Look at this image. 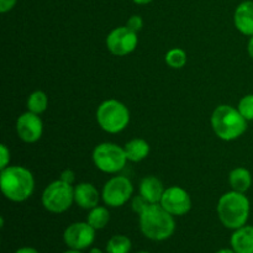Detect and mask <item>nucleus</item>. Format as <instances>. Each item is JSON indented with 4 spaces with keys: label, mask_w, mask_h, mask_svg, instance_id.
<instances>
[{
    "label": "nucleus",
    "mask_w": 253,
    "mask_h": 253,
    "mask_svg": "<svg viewBox=\"0 0 253 253\" xmlns=\"http://www.w3.org/2000/svg\"><path fill=\"white\" fill-rule=\"evenodd\" d=\"M64 244L73 250H85L95 240V229L88 222H74L69 225L63 234Z\"/></svg>",
    "instance_id": "9d476101"
},
{
    "label": "nucleus",
    "mask_w": 253,
    "mask_h": 253,
    "mask_svg": "<svg viewBox=\"0 0 253 253\" xmlns=\"http://www.w3.org/2000/svg\"><path fill=\"white\" fill-rule=\"evenodd\" d=\"M73 202L74 189L72 188V184H68L61 179L47 185L42 194L43 207L54 214H61L68 210Z\"/></svg>",
    "instance_id": "423d86ee"
},
{
    "label": "nucleus",
    "mask_w": 253,
    "mask_h": 253,
    "mask_svg": "<svg viewBox=\"0 0 253 253\" xmlns=\"http://www.w3.org/2000/svg\"><path fill=\"white\" fill-rule=\"evenodd\" d=\"M93 161L101 172L116 173L125 167L127 157L124 148L115 143L105 142L94 148Z\"/></svg>",
    "instance_id": "0eeeda50"
},
{
    "label": "nucleus",
    "mask_w": 253,
    "mask_h": 253,
    "mask_svg": "<svg viewBox=\"0 0 253 253\" xmlns=\"http://www.w3.org/2000/svg\"><path fill=\"white\" fill-rule=\"evenodd\" d=\"M133 193L132 183L128 178L118 175L114 177L104 185L103 200L106 205L111 208L123 207L131 198Z\"/></svg>",
    "instance_id": "6e6552de"
},
{
    "label": "nucleus",
    "mask_w": 253,
    "mask_h": 253,
    "mask_svg": "<svg viewBox=\"0 0 253 253\" xmlns=\"http://www.w3.org/2000/svg\"><path fill=\"white\" fill-rule=\"evenodd\" d=\"M160 204L169 214L182 216V215L189 212L190 208H192V200H190L189 194L184 189L179 187H170L165 190Z\"/></svg>",
    "instance_id": "9b49d317"
},
{
    "label": "nucleus",
    "mask_w": 253,
    "mask_h": 253,
    "mask_svg": "<svg viewBox=\"0 0 253 253\" xmlns=\"http://www.w3.org/2000/svg\"><path fill=\"white\" fill-rule=\"evenodd\" d=\"M16 0H0V11L6 12L14 7Z\"/></svg>",
    "instance_id": "cd10ccee"
},
{
    "label": "nucleus",
    "mask_w": 253,
    "mask_h": 253,
    "mask_svg": "<svg viewBox=\"0 0 253 253\" xmlns=\"http://www.w3.org/2000/svg\"><path fill=\"white\" fill-rule=\"evenodd\" d=\"M126 26H127L130 30H132L133 32H136V34H137L138 31H141V30H142L143 21H142V19H141V16H138V15H133V16H131L130 19H128L127 25H126Z\"/></svg>",
    "instance_id": "393cba45"
},
{
    "label": "nucleus",
    "mask_w": 253,
    "mask_h": 253,
    "mask_svg": "<svg viewBox=\"0 0 253 253\" xmlns=\"http://www.w3.org/2000/svg\"><path fill=\"white\" fill-rule=\"evenodd\" d=\"M126 153V157L128 161L132 162H140V161L145 160L150 153V146L142 138H133V140L128 141L124 147Z\"/></svg>",
    "instance_id": "f3484780"
},
{
    "label": "nucleus",
    "mask_w": 253,
    "mask_h": 253,
    "mask_svg": "<svg viewBox=\"0 0 253 253\" xmlns=\"http://www.w3.org/2000/svg\"><path fill=\"white\" fill-rule=\"evenodd\" d=\"M131 240L124 235H115L106 244L108 253H128L131 251Z\"/></svg>",
    "instance_id": "aec40b11"
},
{
    "label": "nucleus",
    "mask_w": 253,
    "mask_h": 253,
    "mask_svg": "<svg viewBox=\"0 0 253 253\" xmlns=\"http://www.w3.org/2000/svg\"><path fill=\"white\" fill-rule=\"evenodd\" d=\"M231 247L236 253H253V226H242L231 236Z\"/></svg>",
    "instance_id": "2eb2a0df"
},
{
    "label": "nucleus",
    "mask_w": 253,
    "mask_h": 253,
    "mask_svg": "<svg viewBox=\"0 0 253 253\" xmlns=\"http://www.w3.org/2000/svg\"><path fill=\"white\" fill-rule=\"evenodd\" d=\"M109 220H110V214L109 210L104 207H95L90 209L86 217V222L95 230L104 229L108 225Z\"/></svg>",
    "instance_id": "6ab92c4d"
},
{
    "label": "nucleus",
    "mask_w": 253,
    "mask_h": 253,
    "mask_svg": "<svg viewBox=\"0 0 253 253\" xmlns=\"http://www.w3.org/2000/svg\"><path fill=\"white\" fill-rule=\"evenodd\" d=\"M234 22L241 34L253 36V1H244L237 6Z\"/></svg>",
    "instance_id": "ddd939ff"
},
{
    "label": "nucleus",
    "mask_w": 253,
    "mask_h": 253,
    "mask_svg": "<svg viewBox=\"0 0 253 253\" xmlns=\"http://www.w3.org/2000/svg\"><path fill=\"white\" fill-rule=\"evenodd\" d=\"M140 227L142 234L152 241H165L175 230L173 215L161 204H150L140 214Z\"/></svg>",
    "instance_id": "f257e3e1"
},
{
    "label": "nucleus",
    "mask_w": 253,
    "mask_h": 253,
    "mask_svg": "<svg viewBox=\"0 0 253 253\" xmlns=\"http://www.w3.org/2000/svg\"><path fill=\"white\" fill-rule=\"evenodd\" d=\"M166 63L172 68H182L187 63V54L180 48H172L166 54Z\"/></svg>",
    "instance_id": "4be33fe9"
},
{
    "label": "nucleus",
    "mask_w": 253,
    "mask_h": 253,
    "mask_svg": "<svg viewBox=\"0 0 253 253\" xmlns=\"http://www.w3.org/2000/svg\"><path fill=\"white\" fill-rule=\"evenodd\" d=\"M211 126L217 137L224 141L239 138L247 128V120L239 109L230 105H220L211 115Z\"/></svg>",
    "instance_id": "20e7f679"
},
{
    "label": "nucleus",
    "mask_w": 253,
    "mask_h": 253,
    "mask_svg": "<svg viewBox=\"0 0 253 253\" xmlns=\"http://www.w3.org/2000/svg\"><path fill=\"white\" fill-rule=\"evenodd\" d=\"M47 105H48V98H47L46 94L41 90H37L35 91V93H32L31 95L29 96V100H27V108H29V111L37 114V115L43 113L47 109Z\"/></svg>",
    "instance_id": "412c9836"
},
{
    "label": "nucleus",
    "mask_w": 253,
    "mask_h": 253,
    "mask_svg": "<svg viewBox=\"0 0 253 253\" xmlns=\"http://www.w3.org/2000/svg\"><path fill=\"white\" fill-rule=\"evenodd\" d=\"M74 179H76V175H74V173L72 172V170L67 169V170H64V172H62L61 180L68 183V184H73Z\"/></svg>",
    "instance_id": "bb28decb"
},
{
    "label": "nucleus",
    "mask_w": 253,
    "mask_h": 253,
    "mask_svg": "<svg viewBox=\"0 0 253 253\" xmlns=\"http://www.w3.org/2000/svg\"><path fill=\"white\" fill-rule=\"evenodd\" d=\"M247 49H249V53L251 56V58L253 59V36H251L249 41V46H247Z\"/></svg>",
    "instance_id": "c756f323"
},
{
    "label": "nucleus",
    "mask_w": 253,
    "mask_h": 253,
    "mask_svg": "<svg viewBox=\"0 0 253 253\" xmlns=\"http://www.w3.org/2000/svg\"><path fill=\"white\" fill-rule=\"evenodd\" d=\"M137 253H150V252H146V251H141V252H137Z\"/></svg>",
    "instance_id": "f704fd0d"
},
{
    "label": "nucleus",
    "mask_w": 253,
    "mask_h": 253,
    "mask_svg": "<svg viewBox=\"0 0 253 253\" xmlns=\"http://www.w3.org/2000/svg\"><path fill=\"white\" fill-rule=\"evenodd\" d=\"M16 131L19 137L27 143L36 142L40 140L43 131V125L37 114L27 111L22 114L16 121Z\"/></svg>",
    "instance_id": "f8f14e48"
},
{
    "label": "nucleus",
    "mask_w": 253,
    "mask_h": 253,
    "mask_svg": "<svg viewBox=\"0 0 253 253\" xmlns=\"http://www.w3.org/2000/svg\"><path fill=\"white\" fill-rule=\"evenodd\" d=\"M239 111L247 121L253 120V94L244 96L239 103Z\"/></svg>",
    "instance_id": "5701e85b"
},
{
    "label": "nucleus",
    "mask_w": 253,
    "mask_h": 253,
    "mask_svg": "<svg viewBox=\"0 0 253 253\" xmlns=\"http://www.w3.org/2000/svg\"><path fill=\"white\" fill-rule=\"evenodd\" d=\"M89 253H103L101 252V250L96 249V247H94V249H91L90 251H89Z\"/></svg>",
    "instance_id": "473e14b6"
},
{
    "label": "nucleus",
    "mask_w": 253,
    "mask_h": 253,
    "mask_svg": "<svg viewBox=\"0 0 253 253\" xmlns=\"http://www.w3.org/2000/svg\"><path fill=\"white\" fill-rule=\"evenodd\" d=\"M217 215L225 227L237 230L245 226L250 216V200L244 193H226L217 203Z\"/></svg>",
    "instance_id": "7ed1b4c3"
},
{
    "label": "nucleus",
    "mask_w": 253,
    "mask_h": 253,
    "mask_svg": "<svg viewBox=\"0 0 253 253\" xmlns=\"http://www.w3.org/2000/svg\"><path fill=\"white\" fill-rule=\"evenodd\" d=\"M1 192L11 202H25L32 195L35 180L29 169L20 166H9L1 169L0 175Z\"/></svg>",
    "instance_id": "f03ea898"
},
{
    "label": "nucleus",
    "mask_w": 253,
    "mask_h": 253,
    "mask_svg": "<svg viewBox=\"0 0 253 253\" xmlns=\"http://www.w3.org/2000/svg\"><path fill=\"white\" fill-rule=\"evenodd\" d=\"M0 157H1L0 168H1V169H4V168L9 167L7 165H9V161H10V152L5 145L0 146Z\"/></svg>",
    "instance_id": "a878e982"
},
{
    "label": "nucleus",
    "mask_w": 253,
    "mask_h": 253,
    "mask_svg": "<svg viewBox=\"0 0 253 253\" xmlns=\"http://www.w3.org/2000/svg\"><path fill=\"white\" fill-rule=\"evenodd\" d=\"M63 253H82V251H79V250L71 249V250H68V251H66V252H63Z\"/></svg>",
    "instance_id": "72a5a7b5"
},
{
    "label": "nucleus",
    "mask_w": 253,
    "mask_h": 253,
    "mask_svg": "<svg viewBox=\"0 0 253 253\" xmlns=\"http://www.w3.org/2000/svg\"><path fill=\"white\" fill-rule=\"evenodd\" d=\"M162 182L156 177H146L140 184V194L147 200L150 204L161 203L162 195L165 193Z\"/></svg>",
    "instance_id": "dca6fc26"
},
{
    "label": "nucleus",
    "mask_w": 253,
    "mask_h": 253,
    "mask_svg": "<svg viewBox=\"0 0 253 253\" xmlns=\"http://www.w3.org/2000/svg\"><path fill=\"white\" fill-rule=\"evenodd\" d=\"M15 253H40L37 250L32 249V247H22V249H19Z\"/></svg>",
    "instance_id": "c85d7f7f"
},
{
    "label": "nucleus",
    "mask_w": 253,
    "mask_h": 253,
    "mask_svg": "<svg viewBox=\"0 0 253 253\" xmlns=\"http://www.w3.org/2000/svg\"><path fill=\"white\" fill-rule=\"evenodd\" d=\"M96 120L104 131L118 133L130 123V113L123 103L110 99L100 104L96 111Z\"/></svg>",
    "instance_id": "39448f33"
},
{
    "label": "nucleus",
    "mask_w": 253,
    "mask_h": 253,
    "mask_svg": "<svg viewBox=\"0 0 253 253\" xmlns=\"http://www.w3.org/2000/svg\"><path fill=\"white\" fill-rule=\"evenodd\" d=\"M148 205H150V203H148L147 200H146L145 198H143L141 194L138 195V197L133 198V200H132V209H133V211L136 212V214L140 215L141 212H142L143 210H145L146 208L148 207Z\"/></svg>",
    "instance_id": "b1692460"
},
{
    "label": "nucleus",
    "mask_w": 253,
    "mask_h": 253,
    "mask_svg": "<svg viewBox=\"0 0 253 253\" xmlns=\"http://www.w3.org/2000/svg\"><path fill=\"white\" fill-rule=\"evenodd\" d=\"M230 185H231L232 190L240 193H245L250 189L252 184V177L251 173L246 169V168H236L230 173Z\"/></svg>",
    "instance_id": "a211bd4d"
},
{
    "label": "nucleus",
    "mask_w": 253,
    "mask_h": 253,
    "mask_svg": "<svg viewBox=\"0 0 253 253\" xmlns=\"http://www.w3.org/2000/svg\"><path fill=\"white\" fill-rule=\"evenodd\" d=\"M216 253H236L234 250H229V249H222L220 251H217Z\"/></svg>",
    "instance_id": "7c9ffc66"
},
{
    "label": "nucleus",
    "mask_w": 253,
    "mask_h": 253,
    "mask_svg": "<svg viewBox=\"0 0 253 253\" xmlns=\"http://www.w3.org/2000/svg\"><path fill=\"white\" fill-rule=\"evenodd\" d=\"M137 35L127 26L113 30L106 37V47L115 56H126L137 46Z\"/></svg>",
    "instance_id": "1a4fd4ad"
},
{
    "label": "nucleus",
    "mask_w": 253,
    "mask_h": 253,
    "mask_svg": "<svg viewBox=\"0 0 253 253\" xmlns=\"http://www.w3.org/2000/svg\"><path fill=\"white\" fill-rule=\"evenodd\" d=\"M133 1H135L136 4H148V2H151L152 0H133Z\"/></svg>",
    "instance_id": "2f4dec72"
},
{
    "label": "nucleus",
    "mask_w": 253,
    "mask_h": 253,
    "mask_svg": "<svg viewBox=\"0 0 253 253\" xmlns=\"http://www.w3.org/2000/svg\"><path fill=\"white\" fill-rule=\"evenodd\" d=\"M74 202L83 209H93L99 204V193L90 183H81L74 188Z\"/></svg>",
    "instance_id": "4468645a"
}]
</instances>
